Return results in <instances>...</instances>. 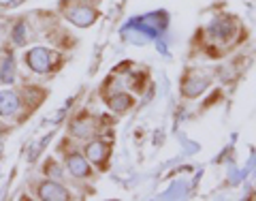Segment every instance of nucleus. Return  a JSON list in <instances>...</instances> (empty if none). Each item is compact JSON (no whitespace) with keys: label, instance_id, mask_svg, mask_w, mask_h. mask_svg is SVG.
Masks as SVG:
<instances>
[{"label":"nucleus","instance_id":"obj_1","mask_svg":"<svg viewBox=\"0 0 256 201\" xmlns=\"http://www.w3.org/2000/svg\"><path fill=\"white\" fill-rule=\"evenodd\" d=\"M24 60L36 73H47V71H52L56 62V54H52L50 50H43V47H34V50H30L24 56Z\"/></svg>","mask_w":256,"mask_h":201},{"label":"nucleus","instance_id":"obj_2","mask_svg":"<svg viewBox=\"0 0 256 201\" xmlns=\"http://www.w3.org/2000/svg\"><path fill=\"white\" fill-rule=\"evenodd\" d=\"M18 109H20V96L18 94L11 92V90L0 92V116H13Z\"/></svg>","mask_w":256,"mask_h":201},{"label":"nucleus","instance_id":"obj_3","mask_svg":"<svg viewBox=\"0 0 256 201\" xmlns=\"http://www.w3.org/2000/svg\"><path fill=\"white\" fill-rule=\"evenodd\" d=\"M38 197L41 199H68V192L64 190L60 184L45 182V184H41V188H38Z\"/></svg>","mask_w":256,"mask_h":201},{"label":"nucleus","instance_id":"obj_4","mask_svg":"<svg viewBox=\"0 0 256 201\" xmlns=\"http://www.w3.org/2000/svg\"><path fill=\"white\" fill-rule=\"evenodd\" d=\"M68 18H70V22L79 24V26H90L96 20V13L92 9H88V7H79L75 11H68Z\"/></svg>","mask_w":256,"mask_h":201},{"label":"nucleus","instance_id":"obj_5","mask_svg":"<svg viewBox=\"0 0 256 201\" xmlns=\"http://www.w3.org/2000/svg\"><path fill=\"white\" fill-rule=\"evenodd\" d=\"M68 167H70V171H73L77 178H82V175H90V167H88V163L79 154H70L68 156Z\"/></svg>","mask_w":256,"mask_h":201},{"label":"nucleus","instance_id":"obj_6","mask_svg":"<svg viewBox=\"0 0 256 201\" xmlns=\"http://www.w3.org/2000/svg\"><path fill=\"white\" fill-rule=\"evenodd\" d=\"M105 154H107V146H105V143L94 141V143L88 146V156H90L92 163H100V160L105 158Z\"/></svg>","mask_w":256,"mask_h":201},{"label":"nucleus","instance_id":"obj_7","mask_svg":"<svg viewBox=\"0 0 256 201\" xmlns=\"http://www.w3.org/2000/svg\"><path fill=\"white\" fill-rule=\"evenodd\" d=\"M13 79H15V64H13L11 56H9V58H4L2 67H0V82H4V84H11Z\"/></svg>","mask_w":256,"mask_h":201}]
</instances>
